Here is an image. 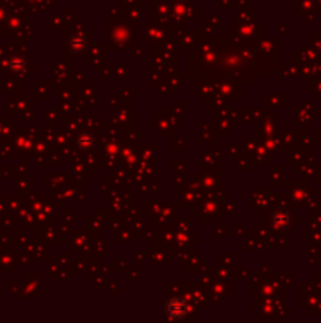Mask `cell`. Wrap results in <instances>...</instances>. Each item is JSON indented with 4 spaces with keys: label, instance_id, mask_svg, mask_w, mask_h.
I'll return each mask as SVG.
<instances>
[{
    "label": "cell",
    "instance_id": "obj_1",
    "mask_svg": "<svg viewBox=\"0 0 321 323\" xmlns=\"http://www.w3.org/2000/svg\"><path fill=\"white\" fill-rule=\"evenodd\" d=\"M167 314L174 318H183L187 314V305L181 298H174L167 303Z\"/></svg>",
    "mask_w": 321,
    "mask_h": 323
}]
</instances>
